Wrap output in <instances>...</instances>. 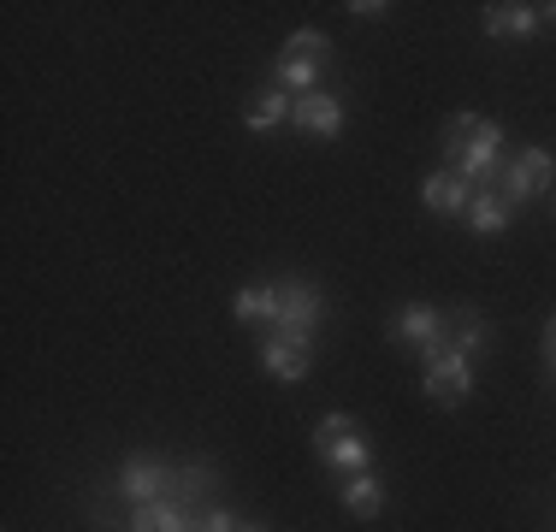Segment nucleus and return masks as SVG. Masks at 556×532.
I'll use <instances>...</instances> for the list:
<instances>
[{"mask_svg": "<svg viewBox=\"0 0 556 532\" xmlns=\"http://www.w3.org/2000/svg\"><path fill=\"white\" fill-rule=\"evenodd\" d=\"M503 125L480 113H462L444 125V160L456 178H468L473 190H503Z\"/></svg>", "mask_w": 556, "mask_h": 532, "instance_id": "1", "label": "nucleus"}, {"mask_svg": "<svg viewBox=\"0 0 556 532\" xmlns=\"http://www.w3.org/2000/svg\"><path fill=\"white\" fill-rule=\"evenodd\" d=\"M326 319V296L314 284H302V278H290V284H278V319L267 338H285V343H308L314 350V326Z\"/></svg>", "mask_w": 556, "mask_h": 532, "instance_id": "2", "label": "nucleus"}, {"mask_svg": "<svg viewBox=\"0 0 556 532\" xmlns=\"http://www.w3.org/2000/svg\"><path fill=\"white\" fill-rule=\"evenodd\" d=\"M551 178H556V160H551V149H521L515 154V166H503V202H527V195H545L551 190Z\"/></svg>", "mask_w": 556, "mask_h": 532, "instance_id": "3", "label": "nucleus"}, {"mask_svg": "<svg viewBox=\"0 0 556 532\" xmlns=\"http://www.w3.org/2000/svg\"><path fill=\"white\" fill-rule=\"evenodd\" d=\"M172 479H178V473H172L166 461H154V456H130L125 468H118V491H125V497L142 509V503H161V497H166Z\"/></svg>", "mask_w": 556, "mask_h": 532, "instance_id": "4", "label": "nucleus"}, {"mask_svg": "<svg viewBox=\"0 0 556 532\" xmlns=\"http://www.w3.org/2000/svg\"><path fill=\"white\" fill-rule=\"evenodd\" d=\"M427 396L439 408H462L473 396V362L468 355H444V362L427 367Z\"/></svg>", "mask_w": 556, "mask_h": 532, "instance_id": "5", "label": "nucleus"}, {"mask_svg": "<svg viewBox=\"0 0 556 532\" xmlns=\"http://www.w3.org/2000/svg\"><path fill=\"white\" fill-rule=\"evenodd\" d=\"M290 125L302 130V137H320V142H332L338 130H343V101L338 96H296V106H290Z\"/></svg>", "mask_w": 556, "mask_h": 532, "instance_id": "6", "label": "nucleus"}, {"mask_svg": "<svg viewBox=\"0 0 556 532\" xmlns=\"http://www.w3.org/2000/svg\"><path fill=\"white\" fill-rule=\"evenodd\" d=\"M485 314L480 308H456V314H444V331H439V343H444V355H480L485 350Z\"/></svg>", "mask_w": 556, "mask_h": 532, "instance_id": "7", "label": "nucleus"}, {"mask_svg": "<svg viewBox=\"0 0 556 532\" xmlns=\"http://www.w3.org/2000/svg\"><path fill=\"white\" fill-rule=\"evenodd\" d=\"M261 367H267L273 379L296 384V379H308L314 350H308V343H285V338H261Z\"/></svg>", "mask_w": 556, "mask_h": 532, "instance_id": "8", "label": "nucleus"}, {"mask_svg": "<svg viewBox=\"0 0 556 532\" xmlns=\"http://www.w3.org/2000/svg\"><path fill=\"white\" fill-rule=\"evenodd\" d=\"M473 183L468 178H456V172H432L427 183H420V202H427L432 213H462V219H468V202H473Z\"/></svg>", "mask_w": 556, "mask_h": 532, "instance_id": "9", "label": "nucleus"}, {"mask_svg": "<svg viewBox=\"0 0 556 532\" xmlns=\"http://www.w3.org/2000/svg\"><path fill=\"white\" fill-rule=\"evenodd\" d=\"M320 461H326V468H338L343 479H350V473H374V438L350 432V438H338V444H326Z\"/></svg>", "mask_w": 556, "mask_h": 532, "instance_id": "10", "label": "nucleus"}, {"mask_svg": "<svg viewBox=\"0 0 556 532\" xmlns=\"http://www.w3.org/2000/svg\"><path fill=\"white\" fill-rule=\"evenodd\" d=\"M343 509H350L355 521H379V515H386V485H379L374 473H350L343 479Z\"/></svg>", "mask_w": 556, "mask_h": 532, "instance_id": "11", "label": "nucleus"}, {"mask_svg": "<svg viewBox=\"0 0 556 532\" xmlns=\"http://www.w3.org/2000/svg\"><path fill=\"white\" fill-rule=\"evenodd\" d=\"M533 30H539V7H521V0L485 7V36H533Z\"/></svg>", "mask_w": 556, "mask_h": 532, "instance_id": "12", "label": "nucleus"}, {"mask_svg": "<svg viewBox=\"0 0 556 532\" xmlns=\"http://www.w3.org/2000/svg\"><path fill=\"white\" fill-rule=\"evenodd\" d=\"M231 314L243 319V326H273L278 319V284H243L231 296Z\"/></svg>", "mask_w": 556, "mask_h": 532, "instance_id": "13", "label": "nucleus"}, {"mask_svg": "<svg viewBox=\"0 0 556 532\" xmlns=\"http://www.w3.org/2000/svg\"><path fill=\"white\" fill-rule=\"evenodd\" d=\"M439 331H444V314H439V308H403V314L391 319V338L415 343V350H427V343H439Z\"/></svg>", "mask_w": 556, "mask_h": 532, "instance_id": "14", "label": "nucleus"}, {"mask_svg": "<svg viewBox=\"0 0 556 532\" xmlns=\"http://www.w3.org/2000/svg\"><path fill=\"white\" fill-rule=\"evenodd\" d=\"M509 219H515V207L503 202L497 190H480V195L468 202V225H473L480 237H497V231H509Z\"/></svg>", "mask_w": 556, "mask_h": 532, "instance_id": "15", "label": "nucleus"}, {"mask_svg": "<svg viewBox=\"0 0 556 532\" xmlns=\"http://www.w3.org/2000/svg\"><path fill=\"white\" fill-rule=\"evenodd\" d=\"M290 106H296V101H290L285 89L273 84V89H261V96L243 106V125H249V130H273V125H285V118H290Z\"/></svg>", "mask_w": 556, "mask_h": 532, "instance_id": "16", "label": "nucleus"}, {"mask_svg": "<svg viewBox=\"0 0 556 532\" xmlns=\"http://www.w3.org/2000/svg\"><path fill=\"white\" fill-rule=\"evenodd\" d=\"M130 532H190V515L161 497V503H142V509L130 515Z\"/></svg>", "mask_w": 556, "mask_h": 532, "instance_id": "17", "label": "nucleus"}, {"mask_svg": "<svg viewBox=\"0 0 556 532\" xmlns=\"http://www.w3.org/2000/svg\"><path fill=\"white\" fill-rule=\"evenodd\" d=\"M326 53H332V36H326V30H290L278 60H314V65H326Z\"/></svg>", "mask_w": 556, "mask_h": 532, "instance_id": "18", "label": "nucleus"}, {"mask_svg": "<svg viewBox=\"0 0 556 532\" xmlns=\"http://www.w3.org/2000/svg\"><path fill=\"white\" fill-rule=\"evenodd\" d=\"M320 72H326V65H314V60H278V65H273V84L314 96V89H320Z\"/></svg>", "mask_w": 556, "mask_h": 532, "instance_id": "19", "label": "nucleus"}, {"mask_svg": "<svg viewBox=\"0 0 556 532\" xmlns=\"http://www.w3.org/2000/svg\"><path fill=\"white\" fill-rule=\"evenodd\" d=\"M207 479H214V468H207V461H190V468H184L178 479H172V485H178V509L184 503H195L207 491Z\"/></svg>", "mask_w": 556, "mask_h": 532, "instance_id": "20", "label": "nucleus"}, {"mask_svg": "<svg viewBox=\"0 0 556 532\" xmlns=\"http://www.w3.org/2000/svg\"><path fill=\"white\" fill-rule=\"evenodd\" d=\"M350 432H362V420H355V415H320V426H314V449L338 444V438H350Z\"/></svg>", "mask_w": 556, "mask_h": 532, "instance_id": "21", "label": "nucleus"}, {"mask_svg": "<svg viewBox=\"0 0 556 532\" xmlns=\"http://www.w3.org/2000/svg\"><path fill=\"white\" fill-rule=\"evenodd\" d=\"M190 532H237V521H231V509H207L190 521Z\"/></svg>", "mask_w": 556, "mask_h": 532, "instance_id": "22", "label": "nucleus"}, {"mask_svg": "<svg viewBox=\"0 0 556 532\" xmlns=\"http://www.w3.org/2000/svg\"><path fill=\"white\" fill-rule=\"evenodd\" d=\"M343 12H355V18H386V0H350V7H343Z\"/></svg>", "mask_w": 556, "mask_h": 532, "instance_id": "23", "label": "nucleus"}, {"mask_svg": "<svg viewBox=\"0 0 556 532\" xmlns=\"http://www.w3.org/2000/svg\"><path fill=\"white\" fill-rule=\"evenodd\" d=\"M545 362H551V372H556V319L545 326Z\"/></svg>", "mask_w": 556, "mask_h": 532, "instance_id": "24", "label": "nucleus"}, {"mask_svg": "<svg viewBox=\"0 0 556 532\" xmlns=\"http://www.w3.org/2000/svg\"><path fill=\"white\" fill-rule=\"evenodd\" d=\"M539 18H551V24H556V0H551V7H539Z\"/></svg>", "mask_w": 556, "mask_h": 532, "instance_id": "25", "label": "nucleus"}, {"mask_svg": "<svg viewBox=\"0 0 556 532\" xmlns=\"http://www.w3.org/2000/svg\"><path fill=\"white\" fill-rule=\"evenodd\" d=\"M237 532H267V527H237Z\"/></svg>", "mask_w": 556, "mask_h": 532, "instance_id": "26", "label": "nucleus"}]
</instances>
